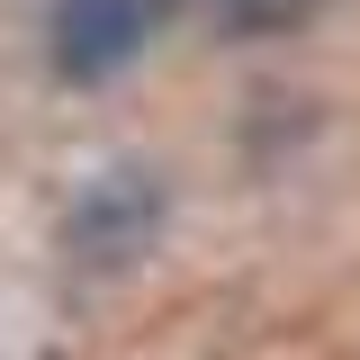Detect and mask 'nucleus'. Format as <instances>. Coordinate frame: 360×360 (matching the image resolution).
<instances>
[{
    "mask_svg": "<svg viewBox=\"0 0 360 360\" xmlns=\"http://www.w3.org/2000/svg\"><path fill=\"white\" fill-rule=\"evenodd\" d=\"M172 18H180V0H54L45 45H54V72H63V82H108V72H127Z\"/></svg>",
    "mask_w": 360,
    "mask_h": 360,
    "instance_id": "obj_1",
    "label": "nucleus"
},
{
    "mask_svg": "<svg viewBox=\"0 0 360 360\" xmlns=\"http://www.w3.org/2000/svg\"><path fill=\"white\" fill-rule=\"evenodd\" d=\"M153 234H162V189H153V172H99L90 198L72 207V252L82 262H135Z\"/></svg>",
    "mask_w": 360,
    "mask_h": 360,
    "instance_id": "obj_2",
    "label": "nucleus"
},
{
    "mask_svg": "<svg viewBox=\"0 0 360 360\" xmlns=\"http://www.w3.org/2000/svg\"><path fill=\"white\" fill-rule=\"evenodd\" d=\"M207 9H217L225 37H288L315 18V0H207Z\"/></svg>",
    "mask_w": 360,
    "mask_h": 360,
    "instance_id": "obj_3",
    "label": "nucleus"
}]
</instances>
